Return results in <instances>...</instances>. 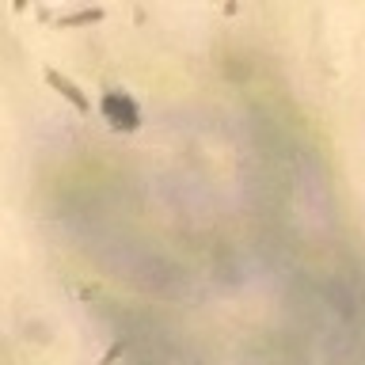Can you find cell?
Returning <instances> with one entry per match:
<instances>
[{"label":"cell","mask_w":365,"mask_h":365,"mask_svg":"<svg viewBox=\"0 0 365 365\" xmlns=\"http://www.w3.org/2000/svg\"><path fill=\"white\" fill-rule=\"evenodd\" d=\"M103 118L118 133H133L141 125V107L130 91H103Z\"/></svg>","instance_id":"obj_1"},{"label":"cell","mask_w":365,"mask_h":365,"mask_svg":"<svg viewBox=\"0 0 365 365\" xmlns=\"http://www.w3.org/2000/svg\"><path fill=\"white\" fill-rule=\"evenodd\" d=\"M46 80H50V84H53L57 91H61V96H65L68 103H73V107H76L80 114H88V99H84V91H80V88L73 84V80H65L61 73H57V68H46Z\"/></svg>","instance_id":"obj_2"}]
</instances>
